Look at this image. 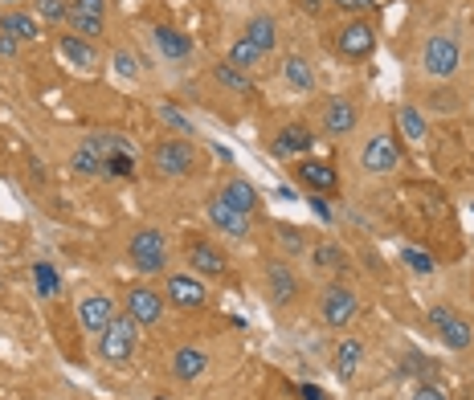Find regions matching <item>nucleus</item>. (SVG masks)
Here are the masks:
<instances>
[{
  "mask_svg": "<svg viewBox=\"0 0 474 400\" xmlns=\"http://www.w3.org/2000/svg\"><path fill=\"white\" fill-rule=\"evenodd\" d=\"M372 46H377V33H372V25H368V21H348V25L331 38V49H336L339 57H348V62L368 57V54H372Z\"/></svg>",
  "mask_w": 474,
  "mask_h": 400,
  "instance_id": "obj_6",
  "label": "nucleus"
},
{
  "mask_svg": "<svg viewBox=\"0 0 474 400\" xmlns=\"http://www.w3.org/2000/svg\"><path fill=\"white\" fill-rule=\"evenodd\" d=\"M123 314H131L139 327H152L160 323V314H164V298L147 290V286H136V290H127L123 298Z\"/></svg>",
  "mask_w": 474,
  "mask_h": 400,
  "instance_id": "obj_12",
  "label": "nucleus"
},
{
  "mask_svg": "<svg viewBox=\"0 0 474 400\" xmlns=\"http://www.w3.org/2000/svg\"><path fill=\"white\" fill-rule=\"evenodd\" d=\"M282 78H287L291 90H303V95L315 90V70H311V62H307V57H299V54H291L287 62H282Z\"/></svg>",
  "mask_w": 474,
  "mask_h": 400,
  "instance_id": "obj_23",
  "label": "nucleus"
},
{
  "mask_svg": "<svg viewBox=\"0 0 474 400\" xmlns=\"http://www.w3.org/2000/svg\"><path fill=\"white\" fill-rule=\"evenodd\" d=\"M152 168L164 176V180H180L196 168V147L188 139H160L152 147Z\"/></svg>",
  "mask_w": 474,
  "mask_h": 400,
  "instance_id": "obj_1",
  "label": "nucleus"
},
{
  "mask_svg": "<svg viewBox=\"0 0 474 400\" xmlns=\"http://www.w3.org/2000/svg\"><path fill=\"white\" fill-rule=\"evenodd\" d=\"M136 319L131 314H115L111 319V327L103 335H98V355L107 363H127L131 360V352H136Z\"/></svg>",
  "mask_w": 474,
  "mask_h": 400,
  "instance_id": "obj_2",
  "label": "nucleus"
},
{
  "mask_svg": "<svg viewBox=\"0 0 474 400\" xmlns=\"http://www.w3.org/2000/svg\"><path fill=\"white\" fill-rule=\"evenodd\" d=\"M470 209H474V204H470Z\"/></svg>",
  "mask_w": 474,
  "mask_h": 400,
  "instance_id": "obj_44",
  "label": "nucleus"
},
{
  "mask_svg": "<svg viewBox=\"0 0 474 400\" xmlns=\"http://www.w3.org/2000/svg\"><path fill=\"white\" fill-rule=\"evenodd\" d=\"M58 49H62V57H66V62H74L78 70H95L98 66V49L90 46L87 38H74V33H70V38L58 41Z\"/></svg>",
  "mask_w": 474,
  "mask_h": 400,
  "instance_id": "obj_22",
  "label": "nucleus"
},
{
  "mask_svg": "<svg viewBox=\"0 0 474 400\" xmlns=\"http://www.w3.org/2000/svg\"><path fill=\"white\" fill-rule=\"evenodd\" d=\"M17 46H21V41H12V38L0 33V57H12V54H17Z\"/></svg>",
  "mask_w": 474,
  "mask_h": 400,
  "instance_id": "obj_41",
  "label": "nucleus"
},
{
  "mask_svg": "<svg viewBox=\"0 0 474 400\" xmlns=\"http://www.w3.org/2000/svg\"><path fill=\"white\" fill-rule=\"evenodd\" d=\"M242 38H245V41H254V46H258L262 54H270V49L279 46V25H274V17H254L250 25H245Z\"/></svg>",
  "mask_w": 474,
  "mask_h": 400,
  "instance_id": "obj_26",
  "label": "nucleus"
},
{
  "mask_svg": "<svg viewBox=\"0 0 474 400\" xmlns=\"http://www.w3.org/2000/svg\"><path fill=\"white\" fill-rule=\"evenodd\" d=\"M258 57H262V49L254 46V41L237 38L229 46V57H225V62H229V66H237V70H250V66H258Z\"/></svg>",
  "mask_w": 474,
  "mask_h": 400,
  "instance_id": "obj_30",
  "label": "nucleus"
},
{
  "mask_svg": "<svg viewBox=\"0 0 474 400\" xmlns=\"http://www.w3.org/2000/svg\"><path fill=\"white\" fill-rule=\"evenodd\" d=\"M429 323H434V331L442 335L445 347H454V352H466V347L474 343L470 323H466L462 314L450 311V306H429Z\"/></svg>",
  "mask_w": 474,
  "mask_h": 400,
  "instance_id": "obj_8",
  "label": "nucleus"
},
{
  "mask_svg": "<svg viewBox=\"0 0 474 400\" xmlns=\"http://www.w3.org/2000/svg\"><path fill=\"white\" fill-rule=\"evenodd\" d=\"M397 123H401V131H405L413 143L426 139V119L417 114V106H401V111H397Z\"/></svg>",
  "mask_w": 474,
  "mask_h": 400,
  "instance_id": "obj_32",
  "label": "nucleus"
},
{
  "mask_svg": "<svg viewBox=\"0 0 474 400\" xmlns=\"http://www.w3.org/2000/svg\"><path fill=\"white\" fill-rule=\"evenodd\" d=\"M213 78L225 86V90H233V95H250V78H245V70L229 66V62H221V66L213 70Z\"/></svg>",
  "mask_w": 474,
  "mask_h": 400,
  "instance_id": "obj_29",
  "label": "nucleus"
},
{
  "mask_svg": "<svg viewBox=\"0 0 474 400\" xmlns=\"http://www.w3.org/2000/svg\"><path fill=\"white\" fill-rule=\"evenodd\" d=\"M37 12H41V21H66L70 4L66 0H37Z\"/></svg>",
  "mask_w": 474,
  "mask_h": 400,
  "instance_id": "obj_35",
  "label": "nucleus"
},
{
  "mask_svg": "<svg viewBox=\"0 0 474 400\" xmlns=\"http://www.w3.org/2000/svg\"><path fill=\"white\" fill-rule=\"evenodd\" d=\"M360 163H364V171H372V176H388L393 168H401V147L393 135H372V139L364 143V152H360Z\"/></svg>",
  "mask_w": 474,
  "mask_h": 400,
  "instance_id": "obj_9",
  "label": "nucleus"
},
{
  "mask_svg": "<svg viewBox=\"0 0 474 400\" xmlns=\"http://www.w3.org/2000/svg\"><path fill=\"white\" fill-rule=\"evenodd\" d=\"M462 62V49H458L454 38H429L426 49H421V70L429 78H450Z\"/></svg>",
  "mask_w": 474,
  "mask_h": 400,
  "instance_id": "obj_5",
  "label": "nucleus"
},
{
  "mask_svg": "<svg viewBox=\"0 0 474 400\" xmlns=\"http://www.w3.org/2000/svg\"><path fill=\"white\" fill-rule=\"evenodd\" d=\"M303 9H307V12H315V17H320V12H323V0H303Z\"/></svg>",
  "mask_w": 474,
  "mask_h": 400,
  "instance_id": "obj_43",
  "label": "nucleus"
},
{
  "mask_svg": "<svg viewBox=\"0 0 474 400\" xmlns=\"http://www.w3.org/2000/svg\"><path fill=\"white\" fill-rule=\"evenodd\" d=\"M409 400H445V392H442V388H434V384H421V388H417Z\"/></svg>",
  "mask_w": 474,
  "mask_h": 400,
  "instance_id": "obj_38",
  "label": "nucleus"
},
{
  "mask_svg": "<svg viewBox=\"0 0 474 400\" xmlns=\"http://www.w3.org/2000/svg\"><path fill=\"white\" fill-rule=\"evenodd\" d=\"M311 143H315V135H311L307 123H287L274 135V155H282V160H303V155L311 152Z\"/></svg>",
  "mask_w": 474,
  "mask_h": 400,
  "instance_id": "obj_15",
  "label": "nucleus"
},
{
  "mask_svg": "<svg viewBox=\"0 0 474 400\" xmlns=\"http://www.w3.org/2000/svg\"><path fill=\"white\" fill-rule=\"evenodd\" d=\"M184 262H188L196 274H204V278H225V274H229V257H225L213 241H204V238L184 241Z\"/></svg>",
  "mask_w": 474,
  "mask_h": 400,
  "instance_id": "obj_4",
  "label": "nucleus"
},
{
  "mask_svg": "<svg viewBox=\"0 0 474 400\" xmlns=\"http://www.w3.org/2000/svg\"><path fill=\"white\" fill-rule=\"evenodd\" d=\"M336 9H344V12H364V9H372V0H336Z\"/></svg>",
  "mask_w": 474,
  "mask_h": 400,
  "instance_id": "obj_39",
  "label": "nucleus"
},
{
  "mask_svg": "<svg viewBox=\"0 0 474 400\" xmlns=\"http://www.w3.org/2000/svg\"><path fill=\"white\" fill-rule=\"evenodd\" d=\"M0 33L12 41H37L41 25L29 17V12H4V17H0Z\"/></svg>",
  "mask_w": 474,
  "mask_h": 400,
  "instance_id": "obj_24",
  "label": "nucleus"
},
{
  "mask_svg": "<svg viewBox=\"0 0 474 400\" xmlns=\"http://www.w3.org/2000/svg\"><path fill=\"white\" fill-rule=\"evenodd\" d=\"M160 119H164V123H172L180 135H188V131H193V127H188V119H184L180 111H172V106H160Z\"/></svg>",
  "mask_w": 474,
  "mask_h": 400,
  "instance_id": "obj_37",
  "label": "nucleus"
},
{
  "mask_svg": "<svg viewBox=\"0 0 474 400\" xmlns=\"http://www.w3.org/2000/svg\"><path fill=\"white\" fill-rule=\"evenodd\" d=\"M311 209L320 212V217H323V221H331V209H328V200H323V196H320V192H315V196H311Z\"/></svg>",
  "mask_w": 474,
  "mask_h": 400,
  "instance_id": "obj_40",
  "label": "nucleus"
},
{
  "mask_svg": "<svg viewBox=\"0 0 474 400\" xmlns=\"http://www.w3.org/2000/svg\"><path fill=\"white\" fill-rule=\"evenodd\" d=\"M221 196L229 200L237 212H245V217H254V212H258V188H254L250 180H242V176H233V180L221 188Z\"/></svg>",
  "mask_w": 474,
  "mask_h": 400,
  "instance_id": "obj_21",
  "label": "nucleus"
},
{
  "mask_svg": "<svg viewBox=\"0 0 474 400\" xmlns=\"http://www.w3.org/2000/svg\"><path fill=\"white\" fill-rule=\"evenodd\" d=\"M204 368H209V355L201 352V347H180V352L172 355V376L176 380H196V376H204Z\"/></svg>",
  "mask_w": 474,
  "mask_h": 400,
  "instance_id": "obj_20",
  "label": "nucleus"
},
{
  "mask_svg": "<svg viewBox=\"0 0 474 400\" xmlns=\"http://www.w3.org/2000/svg\"><path fill=\"white\" fill-rule=\"evenodd\" d=\"M70 25H74L78 38H103V29H107V0H74L70 4Z\"/></svg>",
  "mask_w": 474,
  "mask_h": 400,
  "instance_id": "obj_10",
  "label": "nucleus"
},
{
  "mask_svg": "<svg viewBox=\"0 0 474 400\" xmlns=\"http://www.w3.org/2000/svg\"><path fill=\"white\" fill-rule=\"evenodd\" d=\"M295 171H299V180L307 184L311 192H320V196H323V192H336L339 188V171L331 168L328 160H307V155H303Z\"/></svg>",
  "mask_w": 474,
  "mask_h": 400,
  "instance_id": "obj_17",
  "label": "nucleus"
},
{
  "mask_svg": "<svg viewBox=\"0 0 474 400\" xmlns=\"http://www.w3.org/2000/svg\"><path fill=\"white\" fill-rule=\"evenodd\" d=\"M320 319L331 331H344L356 319V295H352L348 286H328L320 298Z\"/></svg>",
  "mask_w": 474,
  "mask_h": 400,
  "instance_id": "obj_7",
  "label": "nucleus"
},
{
  "mask_svg": "<svg viewBox=\"0 0 474 400\" xmlns=\"http://www.w3.org/2000/svg\"><path fill=\"white\" fill-rule=\"evenodd\" d=\"M33 282H37L41 295H54V290H58V274H54L49 262H37V266H33Z\"/></svg>",
  "mask_w": 474,
  "mask_h": 400,
  "instance_id": "obj_33",
  "label": "nucleus"
},
{
  "mask_svg": "<svg viewBox=\"0 0 474 400\" xmlns=\"http://www.w3.org/2000/svg\"><path fill=\"white\" fill-rule=\"evenodd\" d=\"M360 360H364V343L360 339H344L336 347V376L339 380H352L360 371Z\"/></svg>",
  "mask_w": 474,
  "mask_h": 400,
  "instance_id": "obj_25",
  "label": "nucleus"
},
{
  "mask_svg": "<svg viewBox=\"0 0 474 400\" xmlns=\"http://www.w3.org/2000/svg\"><path fill=\"white\" fill-rule=\"evenodd\" d=\"M74 171L78 176H107V135H87L74 147Z\"/></svg>",
  "mask_w": 474,
  "mask_h": 400,
  "instance_id": "obj_11",
  "label": "nucleus"
},
{
  "mask_svg": "<svg viewBox=\"0 0 474 400\" xmlns=\"http://www.w3.org/2000/svg\"><path fill=\"white\" fill-rule=\"evenodd\" d=\"M279 241H282V249H287V254H295V257L311 249L307 229H299V225H279Z\"/></svg>",
  "mask_w": 474,
  "mask_h": 400,
  "instance_id": "obj_31",
  "label": "nucleus"
},
{
  "mask_svg": "<svg viewBox=\"0 0 474 400\" xmlns=\"http://www.w3.org/2000/svg\"><path fill=\"white\" fill-rule=\"evenodd\" d=\"M303 400H328V396H323V392L315 388V384H307V388H303Z\"/></svg>",
  "mask_w": 474,
  "mask_h": 400,
  "instance_id": "obj_42",
  "label": "nucleus"
},
{
  "mask_svg": "<svg viewBox=\"0 0 474 400\" xmlns=\"http://www.w3.org/2000/svg\"><path fill=\"white\" fill-rule=\"evenodd\" d=\"M401 262L409 270H417V274H434V257H426L421 249H401Z\"/></svg>",
  "mask_w": 474,
  "mask_h": 400,
  "instance_id": "obj_34",
  "label": "nucleus"
},
{
  "mask_svg": "<svg viewBox=\"0 0 474 400\" xmlns=\"http://www.w3.org/2000/svg\"><path fill=\"white\" fill-rule=\"evenodd\" d=\"M111 319H115V303H111L107 295H90V298H82V306H78V323H82V331L103 335L111 327Z\"/></svg>",
  "mask_w": 474,
  "mask_h": 400,
  "instance_id": "obj_16",
  "label": "nucleus"
},
{
  "mask_svg": "<svg viewBox=\"0 0 474 400\" xmlns=\"http://www.w3.org/2000/svg\"><path fill=\"white\" fill-rule=\"evenodd\" d=\"M127 257L136 262V270H144V274H160V270L168 266V241L160 229H139L136 238H131V246H127Z\"/></svg>",
  "mask_w": 474,
  "mask_h": 400,
  "instance_id": "obj_3",
  "label": "nucleus"
},
{
  "mask_svg": "<svg viewBox=\"0 0 474 400\" xmlns=\"http://www.w3.org/2000/svg\"><path fill=\"white\" fill-rule=\"evenodd\" d=\"M209 221H213L217 229H221V233H229V238H250V217H245V212H237L229 204V200L221 196V192H217L213 200H209Z\"/></svg>",
  "mask_w": 474,
  "mask_h": 400,
  "instance_id": "obj_14",
  "label": "nucleus"
},
{
  "mask_svg": "<svg viewBox=\"0 0 474 400\" xmlns=\"http://www.w3.org/2000/svg\"><path fill=\"white\" fill-rule=\"evenodd\" d=\"M164 295L172 298V306H180V311H201V306L209 303L204 286L196 282V278H188V274H172V278H168Z\"/></svg>",
  "mask_w": 474,
  "mask_h": 400,
  "instance_id": "obj_13",
  "label": "nucleus"
},
{
  "mask_svg": "<svg viewBox=\"0 0 474 400\" xmlns=\"http://www.w3.org/2000/svg\"><path fill=\"white\" fill-rule=\"evenodd\" d=\"M320 123H323V135H331V139L352 135V127H356V106H352L348 98H328Z\"/></svg>",
  "mask_w": 474,
  "mask_h": 400,
  "instance_id": "obj_18",
  "label": "nucleus"
},
{
  "mask_svg": "<svg viewBox=\"0 0 474 400\" xmlns=\"http://www.w3.org/2000/svg\"><path fill=\"white\" fill-rule=\"evenodd\" d=\"M311 262L320 270H348V254L336 246V241H320V246H311Z\"/></svg>",
  "mask_w": 474,
  "mask_h": 400,
  "instance_id": "obj_28",
  "label": "nucleus"
},
{
  "mask_svg": "<svg viewBox=\"0 0 474 400\" xmlns=\"http://www.w3.org/2000/svg\"><path fill=\"white\" fill-rule=\"evenodd\" d=\"M155 46H160L164 57H172V62H184V57L193 54V41L184 38V33H176V29H155Z\"/></svg>",
  "mask_w": 474,
  "mask_h": 400,
  "instance_id": "obj_27",
  "label": "nucleus"
},
{
  "mask_svg": "<svg viewBox=\"0 0 474 400\" xmlns=\"http://www.w3.org/2000/svg\"><path fill=\"white\" fill-rule=\"evenodd\" d=\"M115 70H119L123 78H136V74H139V62L127 54V49H119V54H115Z\"/></svg>",
  "mask_w": 474,
  "mask_h": 400,
  "instance_id": "obj_36",
  "label": "nucleus"
},
{
  "mask_svg": "<svg viewBox=\"0 0 474 400\" xmlns=\"http://www.w3.org/2000/svg\"><path fill=\"white\" fill-rule=\"evenodd\" d=\"M266 282H270V298L279 306H291L295 295H299V282H295L291 266H282V262H270V266H266Z\"/></svg>",
  "mask_w": 474,
  "mask_h": 400,
  "instance_id": "obj_19",
  "label": "nucleus"
}]
</instances>
